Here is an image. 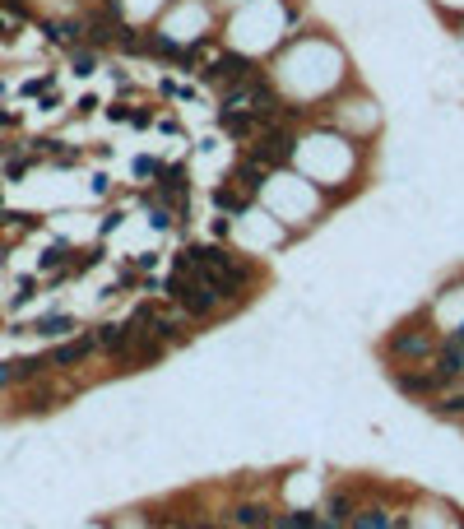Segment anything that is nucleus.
I'll use <instances>...</instances> for the list:
<instances>
[{
    "mask_svg": "<svg viewBox=\"0 0 464 529\" xmlns=\"http://www.w3.org/2000/svg\"><path fill=\"white\" fill-rule=\"evenodd\" d=\"M28 167H33V158H23V154H14L10 163H5V176H10V181H19L23 172H28Z\"/></svg>",
    "mask_w": 464,
    "mask_h": 529,
    "instance_id": "obj_20",
    "label": "nucleus"
},
{
    "mask_svg": "<svg viewBox=\"0 0 464 529\" xmlns=\"http://www.w3.org/2000/svg\"><path fill=\"white\" fill-rule=\"evenodd\" d=\"M37 334H42V339H66L70 330H75V316H66V311H51V316H42L33 325Z\"/></svg>",
    "mask_w": 464,
    "mask_h": 529,
    "instance_id": "obj_15",
    "label": "nucleus"
},
{
    "mask_svg": "<svg viewBox=\"0 0 464 529\" xmlns=\"http://www.w3.org/2000/svg\"><path fill=\"white\" fill-rule=\"evenodd\" d=\"M172 529H190V525H172Z\"/></svg>",
    "mask_w": 464,
    "mask_h": 529,
    "instance_id": "obj_25",
    "label": "nucleus"
},
{
    "mask_svg": "<svg viewBox=\"0 0 464 529\" xmlns=\"http://www.w3.org/2000/svg\"><path fill=\"white\" fill-rule=\"evenodd\" d=\"M37 28L51 47H66V51H75L84 42V19H37Z\"/></svg>",
    "mask_w": 464,
    "mask_h": 529,
    "instance_id": "obj_5",
    "label": "nucleus"
},
{
    "mask_svg": "<svg viewBox=\"0 0 464 529\" xmlns=\"http://www.w3.org/2000/svg\"><path fill=\"white\" fill-rule=\"evenodd\" d=\"M293 154H298V140H293V130H283V126H269V130L255 135V144H251V158L265 163V167L293 163Z\"/></svg>",
    "mask_w": 464,
    "mask_h": 529,
    "instance_id": "obj_2",
    "label": "nucleus"
},
{
    "mask_svg": "<svg viewBox=\"0 0 464 529\" xmlns=\"http://www.w3.org/2000/svg\"><path fill=\"white\" fill-rule=\"evenodd\" d=\"M390 381H395L404 395H427V399L441 395V386H446V381L432 372V367H427V372H390Z\"/></svg>",
    "mask_w": 464,
    "mask_h": 529,
    "instance_id": "obj_7",
    "label": "nucleus"
},
{
    "mask_svg": "<svg viewBox=\"0 0 464 529\" xmlns=\"http://www.w3.org/2000/svg\"><path fill=\"white\" fill-rule=\"evenodd\" d=\"M353 511H358V501H353V492H330V501H325V520H334V525H348L353 520Z\"/></svg>",
    "mask_w": 464,
    "mask_h": 529,
    "instance_id": "obj_14",
    "label": "nucleus"
},
{
    "mask_svg": "<svg viewBox=\"0 0 464 529\" xmlns=\"http://www.w3.org/2000/svg\"><path fill=\"white\" fill-rule=\"evenodd\" d=\"M269 529H339L334 520H321L316 511H283L269 520Z\"/></svg>",
    "mask_w": 464,
    "mask_h": 529,
    "instance_id": "obj_11",
    "label": "nucleus"
},
{
    "mask_svg": "<svg viewBox=\"0 0 464 529\" xmlns=\"http://www.w3.org/2000/svg\"><path fill=\"white\" fill-rule=\"evenodd\" d=\"M223 130L232 135V140H255L260 135V121H255V111H219Z\"/></svg>",
    "mask_w": 464,
    "mask_h": 529,
    "instance_id": "obj_12",
    "label": "nucleus"
},
{
    "mask_svg": "<svg viewBox=\"0 0 464 529\" xmlns=\"http://www.w3.org/2000/svg\"><path fill=\"white\" fill-rule=\"evenodd\" d=\"M158 172H163L158 158H135V176H158Z\"/></svg>",
    "mask_w": 464,
    "mask_h": 529,
    "instance_id": "obj_22",
    "label": "nucleus"
},
{
    "mask_svg": "<svg viewBox=\"0 0 464 529\" xmlns=\"http://www.w3.org/2000/svg\"><path fill=\"white\" fill-rule=\"evenodd\" d=\"M66 255H70V246L66 242H51L42 251V269H56V264H66Z\"/></svg>",
    "mask_w": 464,
    "mask_h": 529,
    "instance_id": "obj_19",
    "label": "nucleus"
},
{
    "mask_svg": "<svg viewBox=\"0 0 464 529\" xmlns=\"http://www.w3.org/2000/svg\"><path fill=\"white\" fill-rule=\"evenodd\" d=\"M269 506L265 501H237V506L228 511V525L232 529H269Z\"/></svg>",
    "mask_w": 464,
    "mask_h": 529,
    "instance_id": "obj_9",
    "label": "nucleus"
},
{
    "mask_svg": "<svg viewBox=\"0 0 464 529\" xmlns=\"http://www.w3.org/2000/svg\"><path fill=\"white\" fill-rule=\"evenodd\" d=\"M190 529H219V525H190Z\"/></svg>",
    "mask_w": 464,
    "mask_h": 529,
    "instance_id": "obj_24",
    "label": "nucleus"
},
{
    "mask_svg": "<svg viewBox=\"0 0 464 529\" xmlns=\"http://www.w3.org/2000/svg\"><path fill=\"white\" fill-rule=\"evenodd\" d=\"M265 172H269L265 163H255V158H242V163L232 167V176H228V181H232L237 190H242L246 200H251V195H260V186H265V181H260Z\"/></svg>",
    "mask_w": 464,
    "mask_h": 529,
    "instance_id": "obj_10",
    "label": "nucleus"
},
{
    "mask_svg": "<svg viewBox=\"0 0 464 529\" xmlns=\"http://www.w3.org/2000/svg\"><path fill=\"white\" fill-rule=\"evenodd\" d=\"M56 404V390H33V395H28V408H33V413H42V408H51Z\"/></svg>",
    "mask_w": 464,
    "mask_h": 529,
    "instance_id": "obj_21",
    "label": "nucleus"
},
{
    "mask_svg": "<svg viewBox=\"0 0 464 529\" xmlns=\"http://www.w3.org/2000/svg\"><path fill=\"white\" fill-rule=\"evenodd\" d=\"M0 154H5V149H0Z\"/></svg>",
    "mask_w": 464,
    "mask_h": 529,
    "instance_id": "obj_26",
    "label": "nucleus"
},
{
    "mask_svg": "<svg viewBox=\"0 0 464 529\" xmlns=\"http://www.w3.org/2000/svg\"><path fill=\"white\" fill-rule=\"evenodd\" d=\"M436 413H446V418H464V395H436Z\"/></svg>",
    "mask_w": 464,
    "mask_h": 529,
    "instance_id": "obj_17",
    "label": "nucleus"
},
{
    "mask_svg": "<svg viewBox=\"0 0 464 529\" xmlns=\"http://www.w3.org/2000/svg\"><path fill=\"white\" fill-rule=\"evenodd\" d=\"M93 353H98V339H93V334H84V339L56 343V348L47 353V363H51V367H79L84 358H93Z\"/></svg>",
    "mask_w": 464,
    "mask_h": 529,
    "instance_id": "obj_8",
    "label": "nucleus"
},
{
    "mask_svg": "<svg viewBox=\"0 0 464 529\" xmlns=\"http://www.w3.org/2000/svg\"><path fill=\"white\" fill-rule=\"evenodd\" d=\"M200 75H204V84L237 88V84H246L251 75H260V66H255V61H246V56H232V51H228V56H219L214 66H204Z\"/></svg>",
    "mask_w": 464,
    "mask_h": 529,
    "instance_id": "obj_3",
    "label": "nucleus"
},
{
    "mask_svg": "<svg viewBox=\"0 0 464 529\" xmlns=\"http://www.w3.org/2000/svg\"><path fill=\"white\" fill-rule=\"evenodd\" d=\"M353 529H390V511L386 506H367V511H353V520H348Z\"/></svg>",
    "mask_w": 464,
    "mask_h": 529,
    "instance_id": "obj_16",
    "label": "nucleus"
},
{
    "mask_svg": "<svg viewBox=\"0 0 464 529\" xmlns=\"http://www.w3.org/2000/svg\"><path fill=\"white\" fill-rule=\"evenodd\" d=\"M0 10L10 14L14 23H28V19H33V5H28V0H5V5H0Z\"/></svg>",
    "mask_w": 464,
    "mask_h": 529,
    "instance_id": "obj_18",
    "label": "nucleus"
},
{
    "mask_svg": "<svg viewBox=\"0 0 464 529\" xmlns=\"http://www.w3.org/2000/svg\"><path fill=\"white\" fill-rule=\"evenodd\" d=\"M386 353L390 358H404V363H427L436 353V334L432 330H418V325H404L386 339Z\"/></svg>",
    "mask_w": 464,
    "mask_h": 529,
    "instance_id": "obj_1",
    "label": "nucleus"
},
{
    "mask_svg": "<svg viewBox=\"0 0 464 529\" xmlns=\"http://www.w3.org/2000/svg\"><path fill=\"white\" fill-rule=\"evenodd\" d=\"M158 200H163V209L186 214V205H190V176H186V167H163V172H158Z\"/></svg>",
    "mask_w": 464,
    "mask_h": 529,
    "instance_id": "obj_4",
    "label": "nucleus"
},
{
    "mask_svg": "<svg viewBox=\"0 0 464 529\" xmlns=\"http://www.w3.org/2000/svg\"><path fill=\"white\" fill-rule=\"evenodd\" d=\"M93 339H98V348H102V353L121 358L126 339H130V325H98V330H93Z\"/></svg>",
    "mask_w": 464,
    "mask_h": 529,
    "instance_id": "obj_13",
    "label": "nucleus"
},
{
    "mask_svg": "<svg viewBox=\"0 0 464 529\" xmlns=\"http://www.w3.org/2000/svg\"><path fill=\"white\" fill-rule=\"evenodd\" d=\"M130 126H140V130H144V126H154V111H149V107L130 111Z\"/></svg>",
    "mask_w": 464,
    "mask_h": 529,
    "instance_id": "obj_23",
    "label": "nucleus"
},
{
    "mask_svg": "<svg viewBox=\"0 0 464 529\" xmlns=\"http://www.w3.org/2000/svg\"><path fill=\"white\" fill-rule=\"evenodd\" d=\"M47 358H14V363H0V390L10 386H28V381H37V376L47 372Z\"/></svg>",
    "mask_w": 464,
    "mask_h": 529,
    "instance_id": "obj_6",
    "label": "nucleus"
}]
</instances>
